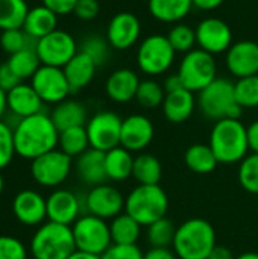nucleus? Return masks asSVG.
Masks as SVG:
<instances>
[{
  "label": "nucleus",
  "instance_id": "obj_1",
  "mask_svg": "<svg viewBox=\"0 0 258 259\" xmlns=\"http://www.w3.org/2000/svg\"><path fill=\"white\" fill-rule=\"evenodd\" d=\"M12 129L15 153L24 159L32 161L58 147L59 131L44 112L18 120Z\"/></svg>",
  "mask_w": 258,
  "mask_h": 259
},
{
  "label": "nucleus",
  "instance_id": "obj_2",
  "mask_svg": "<svg viewBox=\"0 0 258 259\" xmlns=\"http://www.w3.org/2000/svg\"><path fill=\"white\" fill-rule=\"evenodd\" d=\"M210 147L219 164L242 162L249 152L248 129L240 120L224 118L214 123L210 134Z\"/></svg>",
  "mask_w": 258,
  "mask_h": 259
},
{
  "label": "nucleus",
  "instance_id": "obj_3",
  "mask_svg": "<svg viewBox=\"0 0 258 259\" xmlns=\"http://www.w3.org/2000/svg\"><path fill=\"white\" fill-rule=\"evenodd\" d=\"M172 247L179 259H208L216 247V231L204 219H190L176 228Z\"/></svg>",
  "mask_w": 258,
  "mask_h": 259
},
{
  "label": "nucleus",
  "instance_id": "obj_4",
  "mask_svg": "<svg viewBox=\"0 0 258 259\" xmlns=\"http://www.w3.org/2000/svg\"><path fill=\"white\" fill-rule=\"evenodd\" d=\"M198 106L204 117L219 121L224 118L240 120L243 108L237 103L234 83L227 77H216L198 93Z\"/></svg>",
  "mask_w": 258,
  "mask_h": 259
},
{
  "label": "nucleus",
  "instance_id": "obj_5",
  "mask_svg": "<svg viewBox=\"0 0 258 259\" xmlns=\"http://www.w3.org/2000/svg\"><path fill=\"white\" fill-rule=\"evenodd\" d=\"M76 252L71 226L47 222L38 226L30 240V253L35 259H67Z\"/></svg>",
  "mask_w": 258,
  "mask_h": 259
},
{
  "label": "nucleus",
  "instance_id": "obj_6",
  "mask_svg": "<svg viewBox=\"0 0 258 259\" xmlns=\"http://www.w3.org/2000/svg\"><path fill=\"white\" fill-rule=\"evenodd\" d=\"M169 209V197L158 185H138L125 200V212L135 219L141 226H149L166 217Z\"/></svg>",
  "mask_w": 258,
  "mask_h": 259
},
{
  "label": "nucleus",
  "instance_id": "obj_7",
  "mask_svg": "<svg viewBox=\"0 0 258 259\" xmlns=\"http://www.w3.org/2000/svg\"><path fill=\"white\" fill-rule=\"evenodd\" d=\"M175 56L176 52L173 50L167 36L160 33H152L148 35L140 42L135 59H137V67L143 74L149 77H155L170 70V67L175 62Z\"/></svg>",
  "mask_w": 258,
  "mask_h": 259
},
{
  "label": "nucleus",
  "instance_id": "obj_8",
  "mask_svg": "<svg viewBox=\"0 0 258 259\" xmlns=\"http://www.w3.org/2000/svg\"><path fill=\"white\" fill-rule=\"evenodd\" d=\"M176 73L186 90L199 93L217 77V64L213 55L196 47L182 56Z\"/></svg>",
  "mask_w": 258,
  "mask_h": 259
},
{
  "label": "nucleus",
  "instance_id": "obj_9",
  "mask_svg": "<svg viewBox=\"0 0 258 259\" xmlns=\"http://www.w3.org/2000/svg\"><path fill=\"white\" fill-rule=\"evenodd\" d=\"M76 250L100 256L111 244V231L106 220L91 214L81 215L71 225Z\"/></svg>",
  "mask_w": 258,
  "mask_h": 259
},
{
  "label": "nucleus",
  "instance_id": "obj_10",
  "mask_svg": "<svg viewBox=\"0 0 258 259\" xmlns=\"http://www.w3.org/2000/svg\"><path fill=\"white\" fill-rule=\"evenodd\" d=\"M35 50L41 65L64 68L79 52V47L71 33L56 29L52 33L40 38L36 41Z\"/></svg>",
  "mask_w": 258,
  "mask_h": 259
},
{
  "label": "nucleus",
  "instance_id": "obj_11",
  "mask_svg": "<svg viewBox=\"0 0 258 259\" xmlns=\"http://www.w3.org/2000/svg\"><path fill=\"white\" fill-rule=\"evenodd\" d=\"M71 165V158L55 149L30 161V175L38 185L53 188L67 181Z\"/></svg>",
  "mask_w": 258,
  "mask_h": 259
},
{
  "label": "nucleus",
  "instance_id": "obj_12",
  "mask_svg": "<svg viewBox=\"0 0 258 259\" xmlns=\"http://www.w3.org/2000/svg\"><path fill=\"white\" fill-rule=\"evenodd\" d=\"M123 120L113 111H100L88 118L85 129L90 140V147L100 152H109L120 146Z\"/></svg>",
  "mask_w": 258,
  "mask_h": 259
},
{
  "label": "nucleus",
  "instance_id": "obj_13",
  "mask_svg": "<svg viewBox=\"0 0 258 259\" xmlns=\"http://www.w3.org/2000/svg\"><path fill=\"white\" fill-rule=\"evenodd\" d=\"M30 85L44 103L58 105L71 94L68 80L62 68L41 65L30 79Z\"/></svg>",
  "mask_w": 258,
  "mask_h": 259
},
{
  "label": "nucleus",
  "instance_id": "obj_14",
  "mask_svg": "<svg viewBox=\"0 0 258 259\" xmlns=\"http://www.w3.org/2000/svg\"><path fill=\"white\" fill-rule=\"evenodd\" d=\"M196 42L198 47L208 52L210 55L227 53L233 42V30L227 21L217 17L204 18L196 26Z\"/></svg>",
  "mask_w": 258,
  "mask_h": 259
},
{
  "label": "nucleus",
  "instance_id": "obj_15",
  "mask_svg": "<svg viewBox=\"0 0 258 259\" xmlns=\"http://www.w3.org/2000/svg\"><path fill=\"white\" fill-rule=\"evenodd\" d=\"M123 194L106 184L93 187L84 199V205L88 214L96 215L103 220H113L125 211Z\"/></svg>",
  "mask_w": 258,
  "mask_h": 259
},
{
  "label": "nucleus",
  "instance_id": "obj_16",
  "mask_svg": "<svg viewBox=\"0 0 258 259\" xmlns=\"http://www.w3.org/2000/svg\"><path fill=\"white\" fill-rule=\"evenodd\" d=\"M141 35V21L140 18L129 12H117L108 23L106 39L114 50H129L137 44Z\"/></svg>",
  "mask_w": 258,
  "mask_h": 259
},
{
  "label": "nucleus",
  "instance_id": "obj_17",
  "mask_svg": "<svg viewBox=\"0 0 258 259\" xmlns=\"http://www.w3.org/2000/svg\"><path fill=\"white\" fill-rule=\"evenodd\" d=\"M225 65L237 79L258 74V42L251 39L234 42L227 52Z\"/></svg>",
  "mask_w": 258,
  "mask_h": 259
},
{
  "label": "nucleus",
  "instance_id": "obj_18",
  "mask_svg": "<svg viewBox=\"0 0 258 259\" xmlns=\"http://www.w3.org/2000/svg\"><path fill=\"white\" fill-rule=\"evenodd\" d=\"M155 129L151 118L143 114H132L123 118L120 146L129 152L144 150L154 140Z\"/></svg>",
  "mask_w": 258,
  "mask_h": 259
},
{
  "label": "nucleus",
  "instance_id": "obj_19",
  "mask_svg": "<svg viewBox=\"0 0 258 259\" xmlns=\"http://www.w3.org/2000/svg\"><path fill=\"white\" fill-rule=\"evenodd\" d=\"M12 212L24 226H41L47 219V203L38 191L23 190L12 200Z\"/></svg>",
  "mask_w": 258,
  "mask_h": 259
},
{
  "label": "nucleus",
  "instance_id": "obj_20",
  "mask_svg": "<svg viewBox=\"0 0 258 259\" xmlns=\"http://www.w3.org/2000/svg\"><path fill=\"white\" fill-rule=\"evenodd\" d=\"M47 220L71 226L82 211L81 199L70 190H55L47 199Z\"/></svg>",
  "mask_w": 258,
  "mask_h": 259
},
{
  "label": "nucleus",
  "instance_id": "obj_21",
  "mask_svg": "<svg viewBox=\"0 0 258 259\" xmlns=\"http://www.w3.org/2000/svg\"><path fill=\"white\" fill-rule=\"evenodd\" d=\"M6 96H8V111L17 120L43 112L44 102L41 100V97L36 94V91L30 83L21 82L15 88L8 91Z\"/></svg>",
  "mask_w": 258,
  "mask_h": 259
},
{
  "label": "nucleus",
  "instance_id": "obj_22",
  "mask_svg": "<svg viewBox=\"0 0 258 259\" xmlns=\"http://www.w3.org/2000/svg\"><path fill=\"white\" fill-rule=\"evenodd\" d=\"M140 82L138 74L132 68H117L108 76L105 93L116 103H128L135 99Z\"/></svg>",
  "mask_w": 258,
  "mask_h": 259
},
{
  "label": "nucleus",
  "instance_id": "obj_23",
  "mask_svg": "<svg viewBox=\"0 0 258 259\" xmlns=\"http://www.w3.org/2000/svg\"><path fill=\"white\" fill-rule=\"evenodd\" d=\"M76 173L79 179L91 187L105 184L108 179L105 167V152L90 147L76 159Z\"/></svg>",
  "mask_w": 258,
  "mask_h": 259
},
{
  "label": "nucleus",
  "instance_id": "obj_24",
  "mask_svg": "<svg viewBox=\"0 0 258 259\" xmlns=\"http://www.w3.org/2000/svg\"><path fill=\"white\" fill-rule=\"evenodd\" d=\"M196 99L195 93L182 88L173 93H166L164 102H163V114L167 121L170 123H184L187 121L196 108Z\"/></svg>",
  "mask_w": 258,
  "mask_h": 259
},
{
  "label": "nucleus",
  "instance_id": "obj_25",
  "mask_svg": "<svg viewBox=\"0 0 258 259\" xmlns=\"http://www.w3.org/2000/svg\"><path fill=\"white\" fill-rule=\"evenodd\" d=\"M62 70L65 73L71 93H78L91 83V80L96 76L97 65L88 55L78 52L75 58Z\"/></svg>",
  "mask_w": 258,
  "mask_h": 259
},
{
  "label": "nucleus",
  "instance_id": "obj_26",
  "mask_svg": "<svg viewBox=\"0 0 258 259\" xmlns=\"http://www.w3.org/2000/svg\"><path fill=\"white\" fill-rule=\"evenodd\" d=\"M50 118L56 129L59 132L70 129V127H78V126H85L88 118H87V108L78 102V100H64L55 106V109L50 114Z\"/></svg>",
  "mask_w": 258,
  "mask_h": 259
},
{
  "label": "nucleus",
  "instance_id": "obj_27",
  "mask_svg": "<svg viewBox=\"0 0 258 259\" xmlns=\"http://www.w3.org/2000/svg\"><path fill=\"white\" fill-rule=\"evenodd\" d=\"M56 24H58V15L49 8H46L44 5H40L29 9L23 29L29 36L38 41L40 38L58 29Z\"/></svg>",
  "mask_w": 258,
  "mask_h": 259
},
{
  "label": "nucleus",
  "instance_id": "obj_28",
  "mask_svg": "<svg viewBox=\"0 0 258 259\" xmlns=\"http://www.w3.org/2000/svg\"><path fill=\"white\" fill-rule=\"evenodd\" d=\"M151 15L161 23H179L195 8L192 0H149Z\"/></svg>",
  "mask_w": 258,
  "mask_h": 259
},
{
  "label": "nucleus",
  "instance_id": "obj_29",
  "mask_svg": "<svg viewBox=\"0 0 258 259\" xmlns=\"http://www.w3.org/2000/svg\"><path fill=\"white\" fill-rule=\"evenodd\" d=\"M105 167L106 176L109 181L122 182L128 178H132L134 170V156L132 152L119 146L109 152H105Z\"/></svg>",
  "mask_w": 258,
  "mask_h": 259
},
{
  "label": "nucleus",
  "instance_id": "obj_30",
  "mask_svg": "<svg viewBox=\"0 0 258 259\" xmlns=\"http://www.w3.org/2000/svg\"><path fill=\"white\" fill-rule=\"evenodd\" d=\"M184 162L192 171H195L198 175H208V173L214 171L219 164L210 144H202V143L192 144L186 150Z\"/></svg>",
  "mask_w": 258,
  "mask_h": 259
},
{
  "label": "nucleus",
  "instance_id": "obj_31",
  "mask_svg": "<svg viewBox=\"0 0 258 259\" xmlns=\"http://www.w3.org/2000/svg\"><path fill=\"white\" fill-rule=\"evenodd\" d=\"M111 231V240L113 244H123V246H132L137 244L140 234H141V225L132 219L128 212H122L117 217H114L109 223Z\"/></svg>",
  "mask_w": 258,
  "mask_h": 259
},
{
  "label": "nucleus",
  "instance_id": "obj_32",
  "mask_svg": "<svg viewBox=\"0 0 258 259\" xmlns=\"http://www.w3.org/2000/svg\"><path fill=\"white\" fill-rule=\"evenodd\" d=\"M163 176V167L157 156L151 153H140L134 158L132 178L138 185H158Z\"/></svg>",
  "mask_w": 258,
  "mask_h": 259
},
{
  "label": "nucleus",
  "instance_id": "obj_33",
  "mask_svg": "<svg viewBox=\"0 0 258 259\" xmlns=\"http://www.w3.org/2000/svg\"><path fill=\"white\" fill-rule=\"evenodd\" d=\"M58 147L70 158H78L84 152H87L90 149V140L85 126L70 127L59 132Z\"/></svg>",
  "mask_w": 258,
  "mask_h": 259
},
{
  "label": "nucleus",
  "instance_id": "obj_34",
  "mask_svg": "<svg viewBox=\"0 0 258 259\" xmlns=\"http://www.w3.org/2000/svg\"><path fill=\"white\" fill-rule=\"evenodd\" d=\"M29 9L26 0H0V30L21 29Z\"/></svg>",
  "mask_w": 258,
  "mask_h": 259
},
{
  "label": "nucleus",
  "instance_id": "obj_35",
  "mask_svg": "<svg viewBox=\"0 0 258 259\" xmlns=\"http://www.w3.org/2000/svg\"><path fill=\"white\" fill-rule=\"evenodd\" d=\"M6 62L21 82L26 79H32V76L41 67V61L35 49H26L18 53L9 55V59Z\"/></svg>",
  "mask_w": 258,
  "mask_h": 259
},
{
  "label": "nucleus",
  "instance_id": "obj_36",
  "mask_svg": "<svg viewBox=\"0 0 258 259\" xmlns=\"http://www.w3.org/2000/svg\"><path fill=\"white\" fill-rule=\"evenodd\" d=\"M176 235V226L167 217L160 219L158 222L148 226V243L155 249H169L173 246Z\"/></svg>",
  "mask_w": 258,
  "mask_h": 259
},
{
  "label": "nucleus",
  "instance_id": "obj_37",
  "mask_svg": "<svg viewBox=\"0 0 258 259\" xmlns=\"http://www.w3.org/2000/svg\"><path fill=\"white\" fill-rule=\"evenodd\" d=\"M164 97H166L164 87L160 82H157L155 79L148 77L140 82L135 100L138 102L140 106H143L146 109H155L163 105Z\"/></svg>",
  "mask_w": 258,
  "mask_h": 259
},
{
  "label": "nucleus",
  "instance_id": "obj_38",
  "mask_svg": "<svg viewBox=\"0 0 258 259\" xmlns=\"http://www.w3.org/2000/svg\"><path fill=\"white\" fill-rule=\"evenodd\" d=\"M0 47L8 55L18 53L26 49H35L36 39L29 36L24 29H9L0 32Z\"/></svg>",
  "mask_w": 258,
  "mask_h": 259
},
{
  "label": "nucleus",
  "instance_id": "obj_39",
  "mask_svg": "<svg viewBox=\"0 0 258 259\" xmlns=\"http://www.w3.org/2000/svg\"><path fill=\"white\" fill-rule=\"evenodd\" d=\"M166 36L176 53L186 55V53L192 52L193 49H196L195 46H198L196 30L184 23H176L175 26H172V29L169 30V33Z\"/></svg>",
  "mask_w": 258,
  "mask_h": 259
},
{
  "label": "nucleus",
  "instance_id": "obj_40",
  "mask_svg": "<svg viewBox=\"0 0 258 259\" xmlns=\"http://www.w3.org/2000/svg\"><path fill=\"white\" fill-rule=\"evenodd\" d=\"M234 94L237 103L243 109L258 106V74L237 79L234 82Z\"/></svg>",
  "mask_w": 258,
  "mask_h": 259
},
{
  "label": "nucleus",
  "instance_id": "obj_41",
  "mask_svg": "<svg viewBox=\"0 0 258 259\" xmlns=\"http://www.w3.org/2000/svg\"><path fill=\"white\" fill-rule=\"evenodd\" d=\"M239 184L251 194H258V153L248 155L239 165Z\"/></svg>",
  "mask_w": 258,
  "mask_h": 259
},
{
  "label": "nucleus",
  "instance_id": "obj_42",
  "mask_svg": "<svg viewBox=\"0 0 258 259\" xmlns=\"http://www.w3.org/2000/svg\"><path fill=\"white\" fill-rule=\"evenodd\" d=\"M109 50H111V46H109L108 39L102 38L99 35H91V36L85 38L79 47V52L88 55L96 62L97 67L103 65L108 61Z\"/></svg>",
  "mask_w": 258,
  "mask_h": 259
},
{
  "label": "nucleus",
  "instance_id": "obj_43",
  "mask_svg": "<svg viewBox=\"0 0 258 259\" xmlns=\"http://www.w3.org/2000/svg\"><path fill=\"white\" fill-rule=\"evenodd\" d=\"M14 129L5 120H0V170L8 167L15 156Z\"/></svg>",
  "mask_w": 258,
  "mask_h": 259
},
{
  "label": "nucleus",
  "instance_id": "obj_44",
  "mask_svg": "<svg viewBox=\"0 0 258 259\" xmlns=\"http://www.w3.org/2000/svg\"><path fill=\"white\" fill-rule=\"evenodd\" d=\"M0 259H27L26 246L15 237L0 235Z\"/></svg>",
  "mask_w": 258,
  "mask_h": 259
},
{
  "label": "nucleus",
  "instance_id": "obj_45",
  "mask_svg": "<svg viewBox=\"0 0 258 259\" xmlns=\"http://www.w3.org/2000/svg\"><path fill=\"white\" fill-rule=\"evenodd\" d=\"M144 253L140 250L137 244L123 246V244H111L102 255L100 259H143Z\"/></svg>",
  "mask_w": 258,
  "mask_h": 259
},
{
  "label": "nucleus",
  "instance_id": "obj_46",
  "mask_svg": "<svg viewBox=\"0 0 258 259\" xmlns=\"http://www.w3.org/2000/svg\"><path fill=\"white\" fill-rule=\"evenodd\" d=\"M100 12V3L99 0H78L73 14L82 20V21H91L94 20Z\"/></svg>",
  "mask_w": 258,
  "mask_h": 259
},
{
  "label": "nucleus",
  "instance_id": "obj_47",
  "mask_svg": "<svg viewBox=\"0 0 258 259\" xmlns=\"http://www.w3.org/2000/svg\"><path fill=\"white\" fill-rule=\"evenodd\" d=\"M18 83H21V80L17 77V74L11 70V67L8 65V62H3L0 65V88L3 91H11L12 88H15Z\"/></svg>",
  "mask_w": 258,
  "mask_h": 259
},
{
  "label": "nucleus",
  "instance_id": "obj_48",
  "mask_svg": "<svg viewBox=\"0 0 258 259\" xmlns=\"http://www.w3.org/2000/svg\"><path fill=\"white\" fill-rule=\"evenodd\" d=\"M43 5L46 8H49L50 11H53L58 17L59 15H67V14H73L75 6L78 3V0H41Z\"/></svg>",
  "mask_w": 258,
  "mask_h": 259
},
{
  "label": "nucleus",
  "instance_id": "obj_49",
  "mask_svg": "<svg viewBox=\"0 0 258 259\" xmlns=\"http://www.w3.org/2000/svg\"><path fill=\"white\" fill-rule=\"evenodd\" d=\"M143 259H179L176 256L175 252H172L170 249H155V247H151L146 253Z\"/></svg>",
  "mask_w": 258,
  "mask_h": 259
},
{
  "label": "nucleus",
  "instance_id": "obj_50",
  "mask_svg": "<svg viewBox=\"0 0 258 259\" xmlns=\"http://www.w3.org/2000/svg\"><path fill=\"white\" fill-rule=\"evenodd\" d=\"M248 129V144H249V150L252 153H258V120L252 121L249 126H246Z\"/></svg>",
  "mask_w": 258,
  "mask_h": 259
},
{
  "label": "nucleus",
  "instance_id": "obj_51",
  "mask_svg": "<svg viewBox=\"0 0 258 259\" xmlns=\"http://www.w3.org/2000/svg\"><path fill=\"white\" fill-rule=\"evenodd\" d=\"M163 87H164V91H166V93H173V91H178V90H182V88H184L182 80H181V77L178 76V73L167 76Z\"/></svg>",
  "mask_w": 258,
  "mask_h": 259
},
{
  "label": "nucleus",
  "instance_id": "obj_52",
  "mask_svg": "<svg viewBox=\"0 0 258 259\" xmlns=\"http://www.w3.org/2000/svg\"><path fill=\"white\" fill-rule=\"evenodd\" d=\"M237 256L233 253V250H230L227 246H219L216 244V247L211 250V253L208 255V259H236Z\"/></svg>",
  "mask_w": 258,
  "mask_h": 259
},
{
  "label": "nucleus",
  "instance_id": "obj_53",
  "mask_svg": "<svg viewBox=\"0 0 258 259\" xmlns=\"http://www.w3.org/2000/svg\"><path fill=\"white\" fill-rule=\"evenodd\" d=\"M193 6L199 11H213L224 5L225 0H192Z\"/></svg>",
  "mask_w": 258,
  "mask_h": 259
},
{
  "label": "nucleus",
  "instance_id": "obj_54",
  "mask_svg": "<svg viewBox=\"0 0 258 259\" xmlns=\"http://www.w3.org/2000/svg\"><path fill=\"white\" fill-rule=\"evenodd\" d=\"M6 111H8V96H6V91L0 88V120L3 118Z\"/></svg>",
  "mask_w": 258,
  "mask_h": 259
},
{
  "label": "nucleus",
  "instance_id": "obj_55",
  "mask_svg": "<svg viewBox=\"0 0 258 259\" xmlns=\"http://www.w3.org/2000/svg\"><path fill=\"white\" fill-rule=\"evenodd\" d=\"M67 259H100V256L97 255H91V253H87V252H81V250H76L73 252Z\"/></svg>",
  "mask_w": 258,
  "mask_h": 259
},
{
  "label": "nucleus",
  "instance_id": "obj_56",
  "mask_svg": "<svg viewBox=\"0 0 258 259\" xmlns=\"http://www.w3.org/2000/svg\"><path fill=\"white\" fill-rule=\"evenodd\" d=\"M236 259H258V253L257 252H245Z\"/></svg>",
  "mask_w": 258,
  "mask_h": 259
},
{
  "label": "nucleus",
  "instance_id": "obj_57",
  "mask_svg": "<svg viewBox=\"0 0 258 259\" xmlns=\"http://www.w3.org/2000/svg\"><path fill=\"white\" fill-rule=\"evenodd\" d=\"M2 171V170H0ZM3 187H5V181H3V176H2V173H0V196H2V193H3Z\"/></svg>",
  "mask_w": 258,
  "mask_h": 259
},
{
  "label": "nucleus",
  "instance_id": "obj_58",
  "mask_svg": "<svg viewBox=\"0 0 258 259\" xmlns=\"http://www.w3.org/2000/svg\"><path fill=\"white\" fill-rule=\"evenodd\" d=\"M143 2H149V0H143Z\"/></svg>",
  "mask_w": 258,
  "mask_h": 259
},
{
  "label": "nucleus",
  "instance_id": "obj_59",
  "mask_svg": "<svg viewBox=\"0 0 258 259\" xmlns=\"http://www.w3.org/2000/svg\"><path fill=\"white\" fill-rule=\"evenodd\" d=\"M26 2H30V0H26Z\"/></svg>",
  "mask_w": 258,
  "mask_h": 259
},
{
  "label": "nucleus",
  "instance_id": "obj_60",
  "mask_svg": "<svg viewBox=\"0 0 258 259\" xmlns=\"http://www.w3.org/2000/svg\"><path fill=\"white\" fill-rule=\"evenodd\" d=\"M30 259H35V258H30Z\"/></svg>",
  "mask_w": 258,
  "mask_h": 259
},
{
  "label": "nucleus",
  "instance_id": "obj_61",
  "mask_svg": "<svg viewBox=\"0 0 258 259\" xmlns=\"http://www.w3.org/2000/svg\"><path fill=\"white\" fill-rule=\"evenodd\" d=\"M99 2H100V0H99Z\"/></svg>",
  "mask_w": 258,
  "mask_h": 259
},
{
  "label": "nucleus",
  "instance_id": "obj_62",
  "mask_svg": "<svg viewBox=\"0 0 258 259\" xmlns=\"http://www.w3.org/2000/svg\"><path fill=\"white\" fill-rule=\"evenodd\" d=\"M0 32H2V30H0Z\"/></svg>",
  "mask_w": 258,
  "mask_h": 259
}]
</instances>
